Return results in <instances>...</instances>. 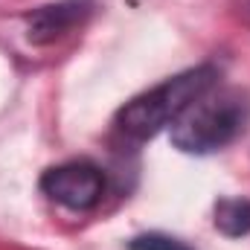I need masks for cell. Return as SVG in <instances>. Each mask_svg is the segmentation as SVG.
<instances>
[{
  "label": "cell",
  "instance_id": "cell-1",
  "mask_svg": "<svg viewBox=\"0 0 250 250\" xmlns=\"http://www.w3.org/2000/svg\"><path fill=\"white\" fill-rule=\"evenodd\" d=\"M250 120V96L239 87H209L172 123V143L187 154L230 146Z\"/></svg>",
  "mask_w": 250,
  "mask_h": 250
},
{
  "label": "cell",
  "instance_id": "cell-2",
  "mask_svg": "<svg viewBox=\"0 0 250 250\" xmlns=\"http://www.w3.org/2000/svg\"><path fill=\"white\" fill-rule=\"evenodd\" d=\"M215 82H218V70L212 64H201L187 73H178L160 82L157 87L134 96L117 114V128L131 140H148L175 123L201 93L215 87Z\"/></svg>",
  "mask_w": 250,
  "mask_h": 250
},
{
  "label": "cell",
  "instance_id": "cell-3",
  "mask_svg": "<svg viewBox=\"0 0 250 250\" xmlns=\"http://www.w3.org/2000/svg\"><path fill=\"white\" fill-rule=\"evenodd\" d=\"M41 189L67 209H90L105 195V175L87 160H73L50 169L41 178Z\"/></svg>",
  "mask_w": 250,
  "mask_h": 250
},
{
  "label": "cell",
  "instance_id": "cell-4",
  "mask_svg": "<svg viewBox=\"0 0 250 250\" xmlns=\"http://www.w3.org/2000/svg\"><path fill=\"white\" fill-rule=\"evenodd\" d=\"M87 12H90V3L87 0H62V3H50V6L35 9L32 15H26L29 41L50 44V41L62 38L73 26H79L84 21Z\"/></svg>",
  "mask_w": 250,
  "mask_h": 250
},
{
  "label": "cell",
  "instance_id": "cell-5",
  "mask_svg": "<svg viewBox=\"0 0 250 250\" xmlns=\"http://www.w3.org/2000/svg\"><path fill=\"white\" fill-rule=\"evenodd\" d=\"M215 227L224 236H245L250 233V201L245 198H221L215 204Z\"/></svg>",
  "mask_w": 250,
  "mask_h": 250
},
{
  "label": "cell",
  "instance_id": "cell-6",
  "mask_svg": "<svg viewBox=\"0 0 250 250\" xmlns=\"http://www.w3.org/2000/svg\"><path fill=\"white\" fill-rule=\"evenodd\" d=\"M128 250H195V248H189L187 242H181L175 236H166V233H143V236H134L128 242Z\"/></svg>",
  "mask_w": 250,
  "mask_h": 250
},
{
  "label": "cell",
  "instance_id": "cell-7",
  "mask_svg": "<svg viewBox=\"0 0 250 250\" xmlns=\"http://www.w3.org/2000/svg\"><path fill=\"white\" fill-rule=\"evenodd\" d=\"M233 9H236L239 21H242V23H248V26H250V0H233Z\"/></svg>",
  "mask_w": 250,
  "mask_h": 250
}]
</instances>
